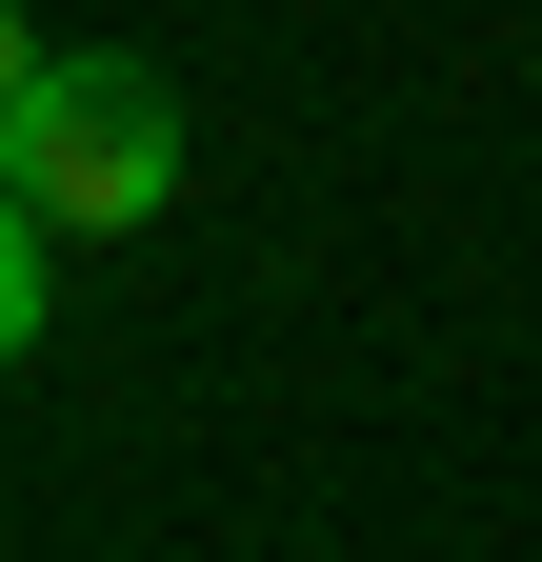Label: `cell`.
Returning a JSON list of instances; mask_svg holds the SVG:
<instances>
[{"instance_id":"obj_1","label":"cell","mask_w":542,"mask_h":562,"mask_svg":"<svg viewBox=\"0 0 542 562\" xmlns=\"http://www.w3.org/2000/svg\"><path fill=\"white\" fill-rule=\"evenodd\" d=\"M0 201H21L41 241H142L161 201H181V101H161V60H41V101L0 121Z\"/></svg>"},{"instance_id":"obj_2","label":"cell","mask_w":542,"mask_h":562,"mask_svg":"<svg viewBox=\"0 0 542 562\" xmlns=\"http://www.w3.org/2000/svg\"><path fill=\"white\" fill-rule=\"evenodd\" d=\"M41 322H60V241L21 222V201H0V382L41 362Z\"/></svg>"},{"instance_id":"obj_3","label":"cell","mask_w":542,"mask_h":562,"mask_svg":"<svg viewBox=\"0 0 542 562\" xmlns=\"http://www.w3.org/2000/svg\"><path fill=\"white\" fill-rule=\"evenodd\" d=\"M41 60H60V41L21 21V0H0V121H21V101H41Z\"/></svg>"}]
</instances>
